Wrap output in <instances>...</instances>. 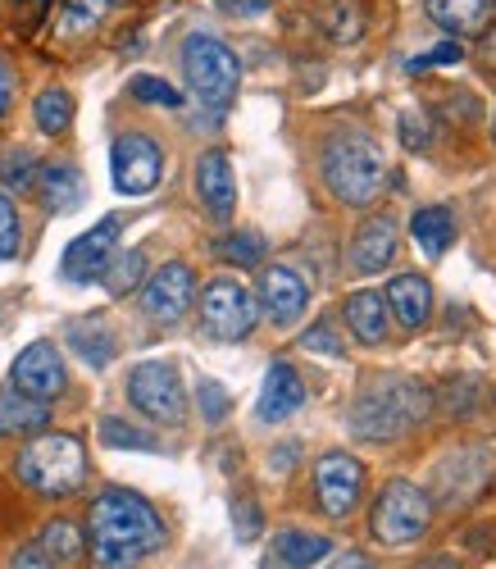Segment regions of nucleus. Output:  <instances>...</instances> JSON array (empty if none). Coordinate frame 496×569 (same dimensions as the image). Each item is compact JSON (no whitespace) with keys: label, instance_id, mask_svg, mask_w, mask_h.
<instances>
[{"label":"nucleus","instance_id":"nucleus-3","mask_svg":"<svg viewBox=\"0 0 496 569\" xmlns=\"http://www.w3.org/2000/svg\"><path fill=\"white\" fill-rule=\"evenodd\" d=\"M324 182L346 206H374L387 187V160L365 132H341L324 151Z\"/></svg>","mask_w":496,"mask_h":569},{"label":"nucleus","instance_id":"nucleus-42","mask_svg":"<svg viewBox=\"0 0 496 569\" xmlns=\"http://www.w3.org/2000/svg\"><path fill=\"white\" fill-rule=\"evenodd\" d=\"M219 10H224L228 19H256V14L269 10V0H219Z\"/></svg>","mask_w":496,"mask_h":569},{"label":"nucleus","instance_id":"nucleus-33","mask_svg":"<svg viewBox=\"0 0 496 569\" xmlns=\"http://www.w3.org/2000/svg\"><path fill=\"white\" fill-rule=\"evenodd\" d=\"M128 91H132L137 101H146V106H165V110H178L182 106V91L173 82H165V78H151V73H137L128 82Z\"/></svg>","mask_w":496,"mask_h":569},{"label":"nucleus","instance_id":"nucleus-23","mask_svg":"<svg viewBox=\"0 0 496 569\" xmlns=\"http://www.w3.org/2000/svg\"><path fill=\"white\" fill-rule=\"evenodd\" d=\"M346 328L356 333L360 347H378L387 338V301L383 292H356L346 301Z\"/></svg>","mask_w":496,"mask_h":569},{"label":"nucleus","instance_id":"nucleus-45","mask_svg":"<svg viewBox=\"0 0 496 569\" xmlns=\"http://www.w3.org/2000/svg\"><path fill=\"white\" fill-rule=\"evenodd\" d=\"M478 56H483V64L496 73V28L492 32H483V46H478Z\"/></svg>","mask_w":496,"mask_h":569},{"label":"nucleus","instance_id":"nucleus-44","mask_svg":"<svg viewBox=\"0 0 496 569\" xmlns=\"http://www.w3.org/2000/svg\"><path fill=\"white\" fill-rule=\"evenodd\" d=\"M328 569H378L369 556H360V551H346V556H337Z\"/></svg>","mask_w":496,"mask_h":569},{"label":"nucleus","instance_id":"nucleus-35","mask_svg":"<svg viewBox=\"0 0 496 569\" xmlns=\"http://www.w3.org/2000/svg\"><path fill=\"white\" fill-rule=\"evenodd\" d=\"M101 438H106V447H128V451H160V447L151 442V433L132 429V423H123V419H101Z\"/></svg>","mask_w":496,"mask_h":569},{"label":"nucleus","instance_id":"nucleus-16","mask_svg":"<svg viewBox=\"0 0 496 569\" xmlns=\"http://www.w3.org/2000/svg\"><path fill=\"white\" fill-rule=\"evenodd\" d=\"M301 406H306V383H301V373H296L287 360H274L269 373H265V388H260L256 415H260L265 423H282V419H291Z\"/></svg>","mask_w":496,"mask_h":569},{"label":"nucleus","instance_id":"nucleus-9","mask_svg":"<svg viewBox=\"0 0 496 569\" xmlns=\"http://www.w3.org/2000/svg\"><path fill=\"white\" fill-rule=\"evenodd\" d=\"M165 173V151L156 137L146 132H123L110 151V178H115V192L123 197H151L160 187Z\"/></svg>","mask_w":496,"mask_h":569},{"label":"nucleus","instance_id":"nucleus-29","mask_svg":"<svg viewBox=\"0 0 496 569\" xmlns=\"http://www.w3.org/2000/svg\"><path fill=\"white\" fill-rule=\"evenodd\" d=\"M141 273H146V256L141 251H115V260L106 264L101 282H106L110 297H128V292H137Z\"/></svg>","mask_w":496,"mask_h":569},{"label":"nucleus","instance_id":"nucleus-34","mask_svg":"<svg viewBox=\"0 0 496 569\" xmlns=\"http://www.w3.org/2000/svg\"><path fill=\"white\" fill-rule=\"evenodd\" d=\"M19 251H23V223H19L14 201L0 192V260H14Z\"/></svg>","mask_w":496,"mask_h":569},{"label":"nucleus","instance_id":"nucleus-24","mask_svg":"<svg viewBox=\"0 0 496 569\" xmlns=\"http://www.w3.org/2000/svg\"><path fill=\"white\" fill-rule=\"evenodd\" d=\"M46 419H51V406L32 401L23 392H0V433L6 438H23V433H41Z\"/></svg>","mask_w":496,"mask_h":569},{"label":"nucleus","instance_id":"nucleus-14","mask_svg":"<svg viewBox=\"0 0 496 569\" xmlns=\"http://www.w3.org/2000/svg\"><path fill=\"white\" fill-rule=\"evenodd\" d=\"M306 301H310V288H306V278L296 273V269H287V264H269L265 273H260V306H265V315L274 319V323H296L306 315Z\"/></svg>","mask_w":496,"mask_h":569},{"label":"nucleus","instance_id":"nucleus-28","mask_svg":"<svg viewBox=\"0 0 496 569\" xmlns=\"http://www.w3.org/2000/svg\"><path fill=\"white\" fill-rule=\"evenodd\" d=\"M115 0H69L65 14H60V37H87L106 23Z\"/></svg>","mask_w":496,"mask_h":569},{"label":"nucleus","instance_id":"nucleus-4","mask_svg":"<svg viewBox=\"0 0 496 569\" xmlns=\"http://www.w3.org/2000/svg\"><path fill=\"white\" fill-rule=\"evenodd\" d=\"M182 73L187 87L201 110H210V119H224L237 101V87H241V64L232 56V46H224L219 37L196 32L182 46Z\"/></svg>","mask_w":496,"mask_h":569},{"label":"nucleus","instance_id":"nucleus-30","mask_svg":"<svg viewBox=\"0 0 496 569\" xmlns=\"http://www.w3.org/2000/svg\"><path fill=\"white\" fill-rule=\"evenodd\" d=\"M219 260H228V264H237V269H256L260 260H265V237L260 232H228L224 242H219Z\"/></svg>","mask_w":496,"mask_h":569},{"label":"nucleus","instance_id":"nucleus-37","mask_svg":"<svg viewBox=\"0 0 496 569\" xmlns=\"http://www.w3.org/2000/svg\"><path fill=\"white\" fill-rule=\"evenodd\" d=\"M260 525H265L260 506L251 497H237L232 501V533H237V542H256L260 538Z\"/></svg>","mask_w":496,"mask_h":569},{"label":"nucleus","instance_id":"nucleus-8","mask_svg":"<svg viewBox=\"0 0 496 569\" xmlns=\"http://www.w3.org/2000/svg\"><path fill=\"white\" fill-rule=\"evenodd\" d=\"M201 319L210 328V338H219V342L251 338V328L260 319L256 292L246 288V282H237V278H215L206 288V297H201Z\"/></svg>","mask_w":496,"mask_h":569},{"label":"nucleus","instance_id":"nucleus-13","mask_svg":"<svg viewBox=\"0 0 496 569\" xmlns=\"http://www.w3.org/2000/svg\"><path fill=\"white\" fill-rule=\"evenodd\" d=\"M191 301H196V273L182 260L156 269L151 282L141 288V306L156 323H178L191 310Z\"/></svg>","mask_w":496,"mask_h":569},{"label":"nucleus","instance_id":"nucleus-40","mask_svg":"<svg viewBox=\"0 0 496 569\" xmlns=\"http://www.w3.org/2000/svg\"><path fill=\"white\" fill-rule=\"evenodd\" d=\"M460 60H465V46H460V41H442V46H433L428 56L410 60L406 69H410V73H424V69H433V64H460Z\"/></svg>","mask_w":496,"mask_h":569},{"label":"nucleus","instance_id":"nucleus-21","mask_svg":"<svg viewBox=\"0 0 496 569\" xmlns=\"http://www.w3.org/2000/svg\"><path fill=\"white\" fill-rule=\"evenodd\" d=\"M69 347L78 351V360L87 369H106L119 351V338L106 319H78V323H69Z\"/></svg>","mask_w":496,"mask_h":569},{"label":"nucleus","instance_id":"nucleus-15","mask_svg":"<svg viewBox=\"0 0 496 569\" xmlns=\"http://www.w3.org/2000/svg\"><path fill=\"white\" fill-rule=\"evenodd\" d=\"M396 242H401V232H396L391 214L365 219L356 228V237H351V269L356 273H383L396 260Z\"/></svg>","mask_w":496,"mask_h":569},{"label":"nucleus","instance_id":"nucleus-5","mask_svg":"<svg viewBox=\"0 0 496 569\" xmlns=\"http://www.w3.org/2000/svg\"><path fill=\"white\" fill-rule=\"evenodd\" d=\"M14 473L41 497H73L87 483V451L69 433H41L19 451Z\"/></svg>","mask_w":496,"mask_h":569},{"label":"nucleus","instance_id":"nucleus-43","mask_svg":"<svg viewBox=\"0 0 496 569\" xmlns=\"http://www.w3.org/2000/svg\"><path fill=\"white\" fill-rule=\"evenodd\" d=\"M10 101H14V73H10L6 60H0V114L10 110Z\"/></svg>","mask_w":496,"mask_h":569},{"label":"nucleus","instance_id":"nucleus-11","mask_svg":"<svg viewBox=\"0 0 496 569\" xmlns=\"http://www.w3.org/2000/svg\"><path fill=\"white\" fill-rule=\"evenodd\" d=\"M365 492V465L346 451H328L315 465V497L328 519H346Z\"/></svg>","mask_w":496,"mask_h":569},{"label":"nucleus","instance_id":"nucleus-10","mask_svg":"<svg viewBox=\"0 0 496 569\" xmlns=\"http://www.w3.org/2000/svg\"><path fill=\"white\" fill-rule=\"evenodd\" d=\"M123 228H128V214H106L96 228H87L82 237H73L69 251H65V260H60V273H65L69 282H101L106 264H110L115 251H119Z\"/></svg>","mask_w":496,"mask_h":569},{"label":"nucleus","instance_id":"nucleus-17","mask_svg":"<svg viewBox=\"0 0 496 569\" xmlns=\"http://www.w3.org/2000/svg\"><path fill=\"white\" fill-rule=\"evenodd\" d=\"M196 192H201L206 210L219 223L232 219V210H237V178H232V164H228L224 151H206L201 156V164H196Z\"/></svg>","mask_w":496,"mask_h":569},{"label":"nucleus","instance_id":"nucleus-1","mask_svg":"<svg viewBox=\"0 0 496 569\" xmlns=\"http://www.w3.org/2000/svg\"><path fill=\"white\" fill-rule=\"evenodd\" d=\"M87 533H91V556L101 569H132L165 547V525L156 506L128 488H106L91 501Z\"/></svg>","mask_w":496,"mask_h":569},{"label":"nucleus","instance_id":"nucleus-2","mask_svg":"<svg viewBox=\"0 0 496 569\" xmlns=\"http://www.w3.org/2000/svg\"><path fill=\"white\" fill-rule=\"evenodd\" d=\"M428 410H433V392L419 378L383 373L356 397L346 423H351V433L365 442H396V438H406L415 423H424Z\"/></svg>","mask_w":496,"mask_h":569},{"label":"nucleus","instance_id":"nucleus-27","mask_svg":"<svg viewBox=\"0 0 496 569\" xmlns=\"http://www.w3.org/2000/svg\"><path fill=\"white\" fill-rule=\"evenodd\" d=\"M82 547H87V538H82L78 525H69V519H51V525L41 529V551L51 556L56 565H78Z\"/></svg>","mask_w":496,"mask_h":569},{"label":"nucleus","instance_id":"nucleus-47","mask_svg":"<svg viewBox=\"0 0 496 569\" xmlns=\"http://www.w3.org/2000/svg\"><path fill=\"white\" fill-rule=\"evenodd\" d=\"M23 6H28L32 14H46V0H23Z\"/></svg>","mask_w":496,"mask_h":569},{"label":"nucleus","instance_id":"nucleus-22","mask_svg":"<svg viewBox=\"0 0 496 569\" xmlns=\"http://www.w3.org/2000/svg\"><path fill=\"white\" fill-rule=\"evenodd\" d=\"M410 237H415V247L428 260H442L446 247L456 242V214L446 210V206H424V210L410 214Z\"/></svg>","mask_w":496,"mask_h":569},{"label":"nucleus","instance_id":"nucleus-46","mask_svg":"<svg viewBox=\"0 0 496 569\" xmlns=\"http://www.w3.org/2000/svg\"><path fill=\"white\" fill-rule=\"evenodd\" d=\"M419 569H456V560H428V565H419Z\"/></svg>","mask_w":496,"mask_h":569},{"label":"nucleus","instance_id":"nucleus-7","mask_svg":"<svg viewBox=\"0 0 496 569\" xmlns=\"http://www.w3.org/2000/svg\"><path fill=\"white\" fill-rule=\"evenodd\" d=\"M128 401L156 423H182V415H187L182 378L169 360H141L128 373Z\"/></svg>","mask_w":496,"mask_h":569},{"label":"nucleus","instance_id":"nucleus-12","mask_svg":"<svg viewBox=\"0 0 496 569\" xmlns=\"http://www.w3.org/2000/svg\"><path fill=\"white\" fill-rule=\"evenodd\" d=\"M65 383H69V378H65V360H60V351L51 342L23 347L19 360H14V369H10V388L23 392V397H32V401H56L65 392Z\"/></svg>","mask_w":496,"mask_h":569},{"label":"nucleus","instance_id":"nucleus-39","mask_svg":"<svg viewBox=\"0 0 496 569\" xmlns=\"http://www.w3.org/2000/svg\"><path fill=\"white\" fill-rule=\"evenodd\" d=\"M301 347H306V351H319V356H341V351H346L341 338L333 333V323H328V319H319L310 333H301Z\"/></svg>","mask_w":496,"mask_h":569},{"label":"nucleus","instance_id":"nucleus-48","mask_svg":"<svg viewBox=\"0 0 496 569\" xmlns=\"http://www.w3.org/2000/svg\"><path fill=\"white\" fill-rule=\"evenodd\" d=\"M492 128H496V123H492Z\"/></svg>","mask_w":496,"mask_h":569},{"label":"nucleus","instance_id":"nucleus-36","mask_svg":"<svg viewBox=\"0 0 496 569\" xmlns=\"http://www.w3.org/2000/svg\"><path fill=\"white\" fill-rule=\"evenodd\" d=\"M196 401H201V419H206V423H224L228 410H232L228 388L215 383V378H201V383H196Z\"/></svg>","mask_w":496,"mask_h":569},{"label":"nucleus","instance_id":"nucleus-32","mask_svg":"<svg viewBox=\"0 0 496 569\" xmlns=\"http://www.w3.org/2000/svg\"><path fill=\"white\" fill-rule=\"evenodd\" d=\"M324 28H328L333 41L351 46V41H360V32H365V14L351 6V0H333L328 14H324Z\"/></svg>","mask_w":496,"mask_h":569},{"label":"nucleus","instance_id":"nucleus-26","mask_svg":"<svg viewBox=\"0 0 496 569\" xmlns=\"http://www.w3.org/2000/svg\"><path fill=\"white\" fill-rule=\"evenodd\" d=\"M32 119H37V128L46 137H65L69 123H73V97L65 87H46L41 97L32 101Z\"/></svg>","mask_w":496,"mask_h":569},{"label":"nucleus","instance_id":"nucleus-6","mask_svg":"<svg viewBox=\"0 0 496 569\" xmlns=\"http://www.w3.org/2000/svg\"><path fill=\"white\" fill-rule=\"evenodd\" d=\"M428 525H433V501L406 479H391L378 492L374 515H369V529L383 547H410L428 533Z\"/></svg>","mask_w":496,"mask_h":569},{"label":"nucleus","instance_id":"nucleus-25","mask_svg":"<svg viewBox=\"0 0 496 569\" xmlns=\"http://www.w3.org/2000/svg\"><path fill=\"white\" fill-rule=\"evenodd\" d=\"M328 551H333V538L306 533V529H282V533L274 538V556H278L282 565H291V569H310V565H319Z\"/></svg>","mask_w":496,"mask_h":569},{"label":"nucleus","instance_id":"nucleus-31","mask_svg":"<svg viewBox=\"0 0 496 569\" xmlns=\"http://www.w3.org/2000/svg\"><path fill=\"white\" fill-rule=\"evenodd\" d=\"M37 173H41V164L28 147H14V151H6V160H0V182H6L10 192H32Z\"/></svg>","mask_w":496,"mask_h":569},{"label":"nucleus","instance_id":"nucleus-18","mask_svg":"<svg viewBox=\"0 0 496 569\" xmlns=\"http://www.w3.org/2000/svg\"><path fill=\"white\" fill-rule=\"evenodd\" d=\"M37 192H41V206L51 214H69L82 206L87 187H82V169L69 164V160H56V164H41L37 173Z\"/></svg>","mask_w":496,"mask_h":569},{"label":"nucleus","instance_id":"nucleus-19","mask_svg":"<svg viewBox=\"0 0 496 569\" xmlns=\"http://www.w3.org/2000/svg\"><path fill=\"white\" fill-rule=\"evenodd\" d=\"M424 10L437 28L456 37H483L492 19V0H424Z\"/></svg>","mask_w":496,"mask_h":569},{"label":"nucleus","instance_id":"nucleus-38","mask_svg":"<svg viewBox=\"0 0 496 569\" xmlns=\"http://www.w3.org/2000/svg\"><path fill=\"white\" fill-rule=\"evenodd\" d=\"M401 141L410 151H428L433 147V119L424 110H406L401 114Z\"/></svg>","mask_w":496,"mask_h":569},{"label":"nucleus","instance_id":"nucleus-20","mask_svg":"<svg viewBox=\"0 0 496 569\" xmlns=\"http://www.w3.org/2000/svg\"><path fill=\"white\" fill-rule=\"evenodd\" d=\"M387 306L396 310V319H401L406 328H424L428 315H433V288H428V278L419 273H396L387 282Z\"/></svg>","mask_w":496,"mask_h":569},{"label":"nucleus","instance_id":"nucleus-41","mask_svg":"<svg viewBox=\"0 0 496 569\" xmlns=\"http://www.w3.org/2000/svg\"><path fill=\"white\" fill-rule=\"evenodd\" d=\"M10 569H56V560L41 551V542H28V547H19V551H14Z\"/></svg>","mask_w":496,"mask_h":569}]
</instances>
